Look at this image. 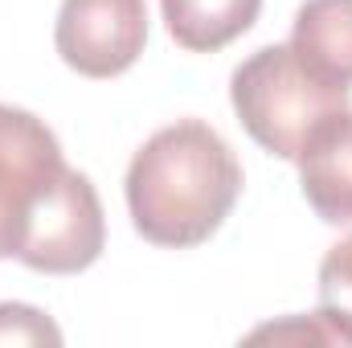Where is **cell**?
I'll return each mask as SVG.
<instances>
[{
	"label": "cell",
	"mask_w": 352,
	"mask_h": 348,
	"mask_svg": "<svg viewBox=\"0 0 352 348\" xmlns=\"http://www.w3.org/2000/svg\"><path fill=\"white\" fill-rule=\"evenodd\" d=\"M168 37L188 54H217L263 12V0H160Z\"/></svg>",
	"instance_id": "8"
},
{
	"label": "cell",
	"mask_w": 352,
	"mask_h": 348,
	"mask_svg": "<svg viewBox=\"0 0 352 348\" xmlns=\"http://www.w3.org/2000/svg\"><path fill=\"white\" fill-rule=\"evenodd\" d=\"M62 168L58 135L33 111L0 102V259H12L33 201Z\"/></svg>",
	"instance_id": "5"
},
{
	"label": "cell",
	"mask_w": 352,
	"mask_h": 348,
	"mask_svg": "<svg viewBox=\"0 0 352 348\" xmlns=\"http://www.w3.org/2000/svg\"><path fill=\"white\" fill-rule=\"evenodd\" d=\"M127 213L144 242L188 250L209 242L242 197V164L217 127L176 119L127 164Z\"/></svg>",
	"instance_id": "1"
},
{
	"label": "cell",
	"mask_w": 352,
	"mask_h": 348,
	"mask_svg": "<svg viewBox=\"0 0 352 348\" xmlns=\"http://www.w3.org/2000/svg\"><path fill=\"white\" fill-rule=\"evenodd\" d=\"M107 246V217L87 173L62 168L33 201L12 259L37 274H78Z\"/></svg>",
	"instance_id": "3"
},
{
	"label": "cell",
	"mask_w": 352,
	"mask_h": 348,
	"mask_svg": "<svg viewBox=\"0 0 352 348\" xmlns=\"http://www.w3.org/2000/svg\"><path fill=\"white\" fill-rule=\"evenodd\" d=\"M320 307L311 312L332 345H352V234L320 262Z\"/></svg>",
	"instance_id": "9"
},
{
	"label": "cell",
	"mask_w": 352,
	"mask_h": 348,
	"mask_svg": "<svg viewBox=\"0 0 352 348\" xmlns=\"http://www.w3.org/2000/svg\"><path fill=\"white\" fill-rule=\"evenodd\" d=\"M54 45L62 62L82 78L127 74L148 45L144 0H62Z\"/></svg>",
	"instance_id": "4"
},
{
	"label": "cell",
	"mask_w": 352,
	"mask_h": 348,
	"mask_svg": "<svg viewBox=\"0 0 352 348\" xmlns=\"http://www.w3.org/2000/svg\"><path fill=\"white\" fill-rule=\"evenodd\" d=\"M0 345H62V328L29 303H0Z\"/></svg>",
	"instance_id": "10"
},
{
	"label": "cell",
	"mask_w": 352,
	"mask_h": 348,
	"mask_svg": "<svg viewBox=\"0 0 352 348\" xmlns=\"http://www.w3.org/2000/svg\"><path fill=\"white\" fill-rule=\"evenodd\" d=\"M287 45L311 74L352 90V0H303Z\"/></svg>",
	"instance_id": "7"
},
{
	"label": "cell",
	"mask_w": 352,
	"mask_h": 348,
	"mask_svg": "<svg viewBox=\"0 0 352 348\" xmlns=\"http://www.w3.org/2000/svg\"><path fill=\"white\" fill-rule=\"evenodd\" d=\"M230 102L263 152L295 160L328 115L349 111V90L311 74L291 45H263L234 70Z\"/></svg>",
	"instance_id": "2"
},
{
	"label": "cell",
	"mask_w": 352,
	"mask_h": 348,
	"mask_svg": "<svg viewBox=\"0 0 352 348\" xmlns=\"http://www.w3.org/2000/svg\"><path fill=\"white\" fill-rule=\"evenodd\" d=\"M299 188L320 221L352 226V107L328 115L295 156Z\"/></svg>",
	"instance_id": "6"
}]
</instances>
